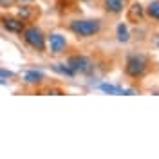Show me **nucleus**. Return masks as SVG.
Returning a JSON list of instances; mask_svg holds the SVG:
<instances>
[{
    "instance_id": "1",
    "label": "nucleus",
    "mask_w": 159,
    "mask_h": 159,
    "mask_svg": "<svg viewBox=\"0 0 159 159\" xmlns=\"http://www.w3.org/2000/svg\"><path fill=\"white\" fill-rule=\"evenodd\" d=\"M69 27L76 36L89 38V36H92V34H98L99 33V29H101V22H99V20H74V22H70Z\"/></svg>"
},
{
    "instance_id": "2",
    "label": "nucleus",
    "mask_w": 159,
    "mask_h": 159,
    "mask_svg": "<svg viewBox=\"0 0 159 159\" xmlns=\"http://www.w3.org/2000/svg\"><path fill=\"white\" fill-rule=\"evenodd\" d=\"M24 40L33 49L45 51V36H43V33L38 27H27V29L24 31Z\"/></svg>"
},
{
    "instance_id": "3",
    "label": "nucleus",
    "mask_w": 159,
    "mask_h": 159,
    "mask_svg": "<svg viewBox=\"0 0 159 159\" xmlns=\"http://www.w3.org/2000/svg\"><path fill=\"white\" fill-rule=\"evenodd\" d=\"M125 70L132 78H141L145 74V70H147V60L143 58V56H130L127 60Z\"/></svg>"
},
{
    "instance_id": "4",
    "label": "nucleus",
    "mask_w": 159,
    "mask_h": 159,
    "mask_svg": "<svg viewBox=\"0 0 159 159\" xmlns=\"http://www.w3.org/2000/svg\"><path fill=\"white\" fill-rule=\"evenodd\" d=\"M67 65L74 72H80V74H89L94 69V61L90 58H87V56H70Z\"/></svg>"
},
{
    "instance_id": "5",
    "label": "nucleus",
    "mask_w": 159,
    "mask_h": 159,
    "mask_svg": "<svg viewBox=\"0 0 159 159\" xmlns=\"http://www.w3.org/2000/svg\"><path fill=\"white\" fill-rule=\"evenodd\" d=\"M67 47V40L65 36H61L60 33H52L49 36V49L52 54H61Z\"/></svg>"
},
{
    "instance_id": "6",
    "label": "nucleus",
    "mask_w": 159,
    "mask_h": 159,
    "mask_svg": "<svg viewBox=\"0 0 159 159\" xmlns=\"http://www.w3.org/2000/svg\"><path fill=\"white\" fill-rule=\"evenodd\" d=\"M99 90H103V92H107V94H116V96H121V94H125V96H132V94H136V90L123 89V87H119V85H112V83H101V85H99Z\"/></svg>"
},
{
    "instance_id": "7",
    "label": "nucleus",
    "mask_w": 159,
    "mask_h": 159,
    "mask_svg": "<svg viewBox=\"0 0 159 159\" xmlns=\"http://www.w3.org/2000/svg\"><path fill=\"white\" fill-rule=\"evenodd\" d=\"M4 27L11 33H22V31H25V24H24V20L4 18Z\"/></svg>"
},
{
    "instance_id": "8",
    "label": "nucleus",
    "mask_w": 159,
    "mask_h": 159,
    "mask_svg": "<svg viewBox=\"0 0 159 159\" xmlns=\"http://www.w3.org/2000/svg\"><path fill=\"white\" fill-rule=\"evenodd\" d=\"M125 6H127V0H105V9L114 15L121 13L125 9Z\"/></svg>"
},
{
    "instance_id": "9",
    "label": "nucleus",
    "mask_w": 159,
    "mask_h": 159,
    "mask_svg": "<svg viewBox=\"0 0 159 159\" xmlns=\"http://www.w3.org/2000/svg\"><path fill=\"white\" fill-rule=\"evenodd\" d=\"M43 80V74L40 72V70H27L25 74H24V81L27 83V85H36Z\"/></svg>"
},
{
    "instance_id": "10",
    "label": "nucleus",
    "mask_w": 159,
    "mask_h": 159,
    "mask_svg": "<svg viewBox=\"0 0 159 159\" xmlns=\"http://www.w3.org/2000/svg\"><path fill=\"white\" fill-rule=\"evenodd\" d=\"M52 70H56V72H60V74H65V76H69V78H72L76 72L70 69L69 65H63V63H58V65H52Z\"/></svg>"
},
{
    "instance_id": "11",
    "label": "nucleus",
    "mask_w": 159,
    "mask_h": 159,
    "mask_svg": "<svg viewBox=\"0 0 159 159\" xmlns=\"http://www.w3.org/2000/svg\"><path fill=\"white\" fill-rule=\"evenodd\" d=\"M147 11H148V15L152 16V18L159 20V0H154V2H150L148 7H147Z\"/></svg>"
},
{
    "instance_id": "12",
    "label": "nucleus",
    "mask_w": 159,
    "mask_h": 159,
    "mask_svg": "<svg viewBox=\"0 0 159 159\" xmlns=\"http://www.w3.org/2000/svg\"><path fill=\"white\" fill-rule=\"evenodd\" d=\"M118 40L119 42H129V29H127L125 24L118 25Z\"/></svg>"
},
{
    "instance_id": "13",
    "label": "nucleus",
    "mask_w": 159,
    "mask_h": 159,
    "mask_svg": "<svg viewBox=\"0 0 159 159\" xmlns=\"http://www.w3.org/2000/svg\"><path fill=\"white\" fill-rule=\"evenodd\" d=\"M18 16L20 20H29L31 16H33V11H31V7H22V9H18Z\"/></svg>"
},
{
    "instance_id": "14",
    "label": "nucleus",
    "mask_w": 159,
    "mask_h": 159,
    "mask_svg": "<svg viewBox=\"0 0 159 159\" xmlns=\"http://www.w3.org/2000/svg\"><path fill=\"white\" fill-rule=\"evenodd\" d=\"M132 15L138 16V18H141V16H143V7H141L139 4H134V6H132Z\"/></svg>"
},
{
    "instance_id": "15",
    "label": "nucleus",
    "mask_w": 159,
    "mask_h": 159,
    "mask_svg": "<svg viewBox=\"0 0 159 159\" xmlns=\"http://www.w3.org/2000/svg\"><path fill=\"white\" fill-rule=\"evenodd\" d=\"M13 76H15V72L6 70V69H0V78H13Z\"/></svg>"
},
{
    "instance_id": "16",
    "label": "nucleus",
    "mask_w": 159,
    "mask_h": 159,
    "mask_svg": "<svg viewBox=\"0 0 159 159\" xmlns=\"http://www.w3.org/2000/svg\"><path fill=\"white\" fill-rule=\"evenodd\" d=\"M15 2L16 0H0V6L2 7H11V6H15Z\"/></svg>"
},
{
    "instance_id": "17",
    "label": "nucleus",
    "mask_w": 159,
    "mask_h": 159,
    "mask_svg": "<svg viewBox=\"0 0 159 159\" xmlns=\"http://www.w3.org/2000/svg\"><path fill=\"white\" fill-rule=\"evenodd\" d=\"M157 47H159V36H157Z\"/></svg>"
},
{
    "instance_id": "18",
    "label": "nucleus",
    "mask_w": 159,
    "mask_h": 159,
    "mask_svg": "<svg viewBox=\"0 0 159 159\" xmlns=\"http://www.w3.org/2000/svg\"><path fill=\"white\" fill-rule=\"evenodd\" d=\"M25 2H33V0H25Z\"/></svg>"
}]
</instances>
